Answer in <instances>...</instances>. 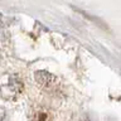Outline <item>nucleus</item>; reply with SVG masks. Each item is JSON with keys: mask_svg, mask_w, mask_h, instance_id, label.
<instances>
[{"mask_svg": "<svg viewBox=\"0 0 121 121\" xmlns=\"http://www.w3.org/2000/svg\"><path fill=\"white\" fill-rule=\"evenodd\" d=\"M23 81L17 73H4L0 76V96L6 101H14L23 92Z\"/></svg>", "mask_w": 121, "mask_h": 121, "instance_id": "f257e3e1", "label": "nucleus"}, {"mask_svg": "<svg viewBox=\"0 0 121 121\" xmlns=\"http://www.w3.org/2000/svg\"><path fill=\"white\" fill-rule=\"evenodd\" d=\"M29 121H54V115L52 110L45 106H34L29 111L28 115Z\"/></svg>", "mask_w": 121, "mask_h": 121, "instance_id": "f03ea898", "label": "nucleus"}, {"mask_svg": "<svg viewBox=\"0 0 121 121\" xmlns=\"http://www.w3.org/2000/svg\"><path fill=\"white\" fill-rule=\"evenodd\" d=\"M34 79H35L38 86L43 87V88H48L54 83L56 77L47 71H37L34 73Z\"/></svg>", "mask_w": 121, "mask_h": 121, "instance_id": "7ed1b4c3", "label": "nucleus"}, {"mask_svg": "<svg viewBox=\"0 0 121 121\" xmlns=\"http://www.w3.org/2000/svg\"><path fill=\"white\" fill-rule=\"evenodd\" d=\"M0 121H9V117H8L6 111L1 107H0Z\"/></svg>", "mask_w": 121, "mask_h": 121, "instance_id": "20e7f679", "label": "nucleus"}]
</instances>
